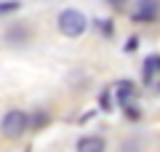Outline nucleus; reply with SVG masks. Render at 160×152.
<instances>
[{
	"label": "nucleus",
	"mask_w": 160,
	"mask_h": 152,
	"mask_svg": "<svg viewBox=\"0 0 160 152\" xmlns=\"http://www.w3.org/2000/svg\"><path fill=\"white\" fill-rule=\"evenodd\" d=\"M56 27L64 38H80V35H86L88 29V19L83 16V11L78 8H64L62 13L56 16Z\"/></svg>",
	"instance_id": "1"
},
{
	"label": "nucleus",
	"mask_w": 160,
	"mask_h": 152,
	"mask_svg": "<svg viewBox=\"0 0 160 152\" xmlns=\"http://www.w3.org/2000/svg\"><path fill=\"white\" fill-rule=\"evenodd\" d=\"M27 128H29V115L24 112V109H8V112L3 115V120H0V131H3V136H8V139L24 136Z\"/></svg>",
	"instance_id": "2"
},
{
	"label": "nucleus",
	"mask_w": 160,
	"mask_h": 152,
	"mask_svg": "<svg viewBox=\"0 0 160 152\" xmlns=\"http://www.w3.org/2000/svg\"><path fill=\"white\" fill-rule=\"evenodd\" d=\"M160 13V0H136V11H133V19L136 22H155Z\"/></svg>",
	"instance_id": "3"
},
{
	"label": "nucleus",
	"mask_w": 160,
	"mask_h": 152,
	"mask_svg": "<svg viewBox=\"0 0 160 152\" xmlns=\"http://www.w3.org/2000/svg\"><path fill=\"white\" fill-rule=\"evenodd\" d=\"M75 149H78V152H104V149H107V144H104L102 136L88 134V136H80V139H78Z\"/></svg>",
	"instance_id": "4"
},
{
	"label": "nucleus",
	"mask_w": 160,
	"mask_h": 152,
	"mask_svg": "<svg viewBox=\"0 0 160 152\" xmlns=\"http://www.w3.org/2000/svg\"><path fill=\"white\" fill-rule=\"evenodd\" d=\"M144 83L152 85L160 91V56H149L147 62H144Z\"/></svg>",
	"instance_id": "5"
},
{
	"label": "nucleus",
	"mask_w": 160,
	"mask_h": 152,
	"mask_svg": "<svg viewBox=\"0 0 160 152\" xmlns=\"http://www.w3.org/2000/svg\"><path fill=\"white\" fill-rule=\"evenodd\" d=\"M115 91H118V101L123 104V109L133 104V99H136V85H133L131 80H120V83L115 85Z\"/></svg>",
	"instance_id": "6"
},
{
	"label": "nucleus",
	"mask_w": 160,
	"mask_h": 152,
	"mask_svg": "<svg viewBox=\"0 0 160 152\" xmlns=\"http://www.w3.org/2000/svg\"><path fill=\"white\" fill-rule=\"evenodd\" d=\"M27 27H8V32H6V38H8V43H27V32H24Z\"/></svg>",
	"instance_id": "7"
},
{
	"label": "nucleus",
	"mask_w": 160,
	"mask_h": 152,
	"mask_svg": "<svg viewBox=\"0 0 160 152\" xmlns=\"http://www.w3.org/2000/svg\"><path fill=\"white\" fill-rule=\"evenodd\" d=\"M22 8L19 0H0V16H8V13H16Z\"/></svg>",
	"instance_id": "8"
},
{
	"label": "nucleus",
	"mask_w": 160,
	"mask_h": 152,
	"mask_svg": "<svg viewBox=\"0 0 160 152\" xmlns=\"http://www.w3.org/2000/svg\"><path fill=\"white\" fill-rule=\"evenodd\" d=\"M46 123H48V112H32L29 115V125L32 128H43Z\"/></svg>",
	"instance_id": "9"
},
{
	"label": "nucleus",
	"mask_w": 160,
	"mask_h": 152,
	"mask_svg": "<svg viewBox=\"0 0 160 152\" xmlns=\"http://www.w3.org/2000/svg\"><path fill=\"white\" fill-rule=\"evenodd\" d=\"M99 29H102V35L112 38V32H115V24H112V19H102V22H99Z\"/></svg>",
	"instance_id": "10"
},
{
	"label": "nucleus",
	"mask_w": 160,
	"mask_h": 152,
	"mask_svg": "<svg viewBox=\"0 0 160 152\" xmlns=\"http://www.w3.org/2000/svg\"><path fill=\"white\" fill-rule=\"evenodd\" d=\"M109 8H115V11H126V3L128 0H107Z\"/></svg>",
	"instance_id": "11"
},
{
	"label": "nucleus",
	"mask_w": 160,
	"mask_h": 152,
	"mask_svg": "<svg viewBox=\"0 0 160 152\" xmlns=\"http://www.w3.org/2000/svg\"><path fill=\"white\" fill-rule=\"evenodd\" d=\"M99 104H102L104 109H109V107H112V99H109V91H104V94H102V99H99Z\"/></svg>",
	"instance_id": "12"
}]
</instances>
